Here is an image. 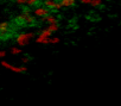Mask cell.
Segmentation results:
<instances>
[{
  "label": "cell",
  "instance_id": "obj_1",
  "mask_svg": "<svg viewBox=\"0 0 121 106\" xmlns=\"http://www.w3.org/2000/svg\"><path fill=\"white\" fill-rule=\"evenodd\" d=\"M33 37H35V33H33V32L19 33V35L17 36V38H16V42L19 44V46H24V45H26V44L30 42V39H32Z\"/></svg>",
  "mask_w": 121,
  "mask_h": 106
},
{
  "label": "cell",
  "instance_id": "obj_2",
  "mask_svg": "<svg viewBox=\"0 0 121 106\" xmlns=\"http://www.w3.org/2000/svg\"><path fill=\"white\" fill-rule=\"evenodd\" d=\"M0 65H1L4 68H7V69H10V70H12V72H14V73H24V72H26V70H27V68H26L25 66L16 67V66L10 65V63H9V62H6V61H3Z\"/></svg>",
  "mask_w": 121,
  "mask_h": 106
},
{
  "label": "cell",
  "instance_id": "obj_3",
  "mask_svg": "<svg viewBox=\"0 0 121 106\" xmlns=\"http://www.w3.org/2000/svg\"><path fill=\"white\" fill-rule=\"evenodd\" d=\"M33 13H35L36 17L40 18L42 20H45V17L49 14V9L45 7V6L44 7H37V9H35Z\"/></svg>",
  "mask_w": 121,
  "mask_h": 106
},
{
  "label": "cell",
  "instance_id": "obj_4",
  "mask_svg": "<svg viewBox=\"0 0 121 106\" xmlns=\"http://www.w3.org/2000/svg\"><path fill=\"white\" fill-rule=\"evenodd\" d=\"M44 6L48 7L49 10H55V11H58V10H60L63 7L62 5H60V3H56L55 0H45Z\"/></svg>",
  "mask_w": 121,
  "mask_h": 106
},
{
  "label": "cell",
  "instance_id": "obj_5",
  "mask_svg": "<svg viewBox=\"0 0 121 106\" xmlns=\"http://www.w3.org/2000/svg\"><path fill=\"white\" fill-rule=\"evenodd\" d=\"M17 18H18V20H23V22H25V23H27V24H32V23H35V17L31 16L30 13H24V14L17 17Z\"/></svg>",
  "mask_w": 121,
  "mask_h": 106
},
{
  "label": "cell",
  "instance_id": "obj_6",
  "mask_svg": "<svg viewBox=\"0 0 121 106\" xmlns=\"http://www.w3.org/2000/svg\"><path fill=\"white\" fill-rule=\"evenodd\" d=\"M76 3V0H60V5L63 7H71Z\"/></svg>",
  "mask_w": 121,
  "mask_h": 106
},
{
  "label": "cell",
  "instance_id": "obj_7",
  "mask_svg": "<svg viewBox=\"0 0 121 106\" xmlns=\"http://www.w3.org/2000/svg\"><path fill=\"white\" fill-rule=\"evenodd\" d=\"M9 30H10L9 22H1L0 23V32H9Z\"/></svg>",
  "mask_w": 121,
  "mask_h": 106
},
{
  "label": "cell",
  "instance_id": "obj_8",
  "mask_svg": "<svg viewBox=\"0 0 121 106\" xmlns=\"http://www.w3.org/2000/svg\"><path fill=\"white\" fill-rule=\"evenodd\" d=\"M36 42L37 43H40V44H49V38L48 37H44L43 35H39L36 38Z\"/></svg>",
  "mask_w": 121,
  "mask_h": 106
},
{
  "label": "cell",
  "instance_id": "obj_9",
  "mask_svg": "<svg viewBox=\"0 0 121 106\" xmlns=\"http://www.w3.org/2000/svg\"><path fill=\"white\" fill-rule=\"evenodd\" d=\"M45 20L48 22V24H52V23H57V18L52 14H48L45 17Z\"/></svg>",
  "mask_w": 121,
  "mask_h": 106
},
{
  "label": "cell",
  "instance_id": "obj_10",
  "mask_svg": "<svg viewBox=\"0 0 121 106\" xmlns=\"http://www.w3.org/2000/svg\"><path fill=\"white\" fill-rule=\"evenodd\" d=\"M40 35H43L44 37H48V38H49V37H51V35H52V31H50V30L46 28V29H43V30H42Z\"/></svg>",
  "mask_w": 121,
  "mask_h": 106
},
{
  "label": "cell",
  "instance_id": "obj_11",
  "mask_svg": "<svg viewBox=\"0 0 121 106\" xmlns=\"http://www.w3.org/2000/svg\"><path fill=\"white\" fill-rule=\"evenodd\" d=\"M50 31H52V32H55V31H57L58 29H59V26H58V24L57 23H52V24H49V28H48Z\"/></svg>",
  "mask_w": 121,
  "mask_h": 106
},
{
  "label": "cell",
  "instance_id": "obj_12",
  "mask_svg": "<svg viewBox=\"0 0 121 106\" xmlns=\"http://www.w3.org/2000/svg\"><path fill=\"white\" fill-rule=\"evenodd\" d=\"M11 54H13V55H19V54H22V49H20V48H17V46H13V48L11 49Z\"/></svg>",
  "mask_w": 121,
  "mask_h": 106
},
{
  "label": "cell",
  "instance_id": "obj_13",
  "mask_svg": "<svg viewBox=\"0 0 121 106\" xmlns=\"http://www.w3.org/2000/svg\"><path fill=\"white\" fill-rule=\"evenodd\" d=\"M90 5H91L93 7H99V6L102 5V0H91Z\"/></svg>",
  "mask_w": 121,
  "mask_h": 106
},
{
  "label": "cell",
  "instance_id": "obj_14",
  "mask_svg": "<svg viewBox=\"0 0 121 106\" xmlns=\"http://www.w3.org/2000/svg\"><path fill=\"white\" fill-rule=\"evenodd\" d=\"M56 43H59L58 37H49V44H56Z\"/></svg>",
  "mask_w": 121,
  "mask_h": 106
},
{
  "label": "cell",
  "instance_id": "obj_15",
  "mask_svg": "<svg viewBox=\"0 0 121 106\" xmlns=\"http://www.w3.org/2000/svg\"><path fill=\"white\" fill-rule=\"evenodd\" d=\"M39 1V0H27V5H30V6H32V5H35V4H37Z\"/></svg>",
  "mask_w": 121,
  "mask_h": 106
},
{
  "label": "cell",
  "instance_id": "obj_16",
  "mask_svg": "<svg viewBox=\"0 0 121 106\" xmlns=\"http://www.w3.org/2000/svg\"><path fill=\"white\" fill-rule=\"evenodd\" d=\"M16 1H17V4H19V5H24V4L27 3V0H16Z\"/></svg>",
  "mask_w": 121,
  "mask_h": 106
},
{
  "label": "cell",
  "instance_id": "obj_17",
  "mask_svg": "<svg viewBox=\"0 0 121 106\" xmlns=\"http://www.w3.org/2000/svg\"><path fill=\"white\" fill-rule=\"evenodd\" d=\"M81 3H82V4H86V5H90L91 0H81Z\"/></svg>",
  "mask_w": 121,
  "mask_h": 106
},
{
  "label": "cell",
  "instance_id": "obj_18",
  "mask_svg": "<svg viewBox=\"0 0 121 106\" xmlns=\"http://www.w3.org/2000/svg\"><path fill=\"white\" fill-rule=\"evenodd\" d=\"M5 56H6V51L1 50V51H0V59H3V57H5Z\"/></svg>",
  "mask_w": 121,
  "mask_h": 106
},
{
  "label": "cell",
  "instance_id": "obj_19",
  "mask_svg": "<svg viewBox=\"0 0 121 106\" xmlns=\"http://www.w3.org/2000/svg\"><path fill=\"white\" fill-rule=\"evenodd\" d=\"M29 62V57H24L23 59V63H27Z\"/></svg>",
  "mask_w": 121,
  "mask_h": 106
}]
</instances>
